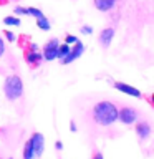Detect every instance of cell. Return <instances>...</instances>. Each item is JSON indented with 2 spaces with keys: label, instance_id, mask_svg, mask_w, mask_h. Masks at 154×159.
Returning <instances> with one entry per match:
<instances>
[{
  "label": "cell",
  "instance_id": "cell-2",
  "mask_svg": "<svg viewBox=\"0 0 154 159\" xmlns=\"http://www.w3.org/2000/svg\"><path fill=\"white\" fill-rule=\"evenodd\" d=\"M3 93H5V98H7L8 101H15V99L22 98L23 96V81H22V78L17 76V75L7 76L5 78V83H3Z\"/></svg>",
  "mask_w": 154,
  "mask_h": 159
},
{
  "label": "cell",
  "instance_id": "cell-8",
  "mask_svg": "<svg viewBox=\"0 0 154 159\" xmlns=\"http://www.w3.org/2000/svg\"><path fill=\"white\" fill-rule=\"evenodd\" d=\"M114 35H116V28H114V27L103 28L101 32H99V35H98L99 47H101V48H108L109 45H111V42L114 40Z\"/></svg>",
  "mask_w": 154,
  "mask_h": 159
},
{
  "label": "cell",
  "instance_id": "cell-16",
  "mask_svg": "<svg viewBox=\"0 0 154 159\" xmlns=\"http://www.w3.org/2000/svg\"><path fill=\"white\" fill-rule=\"evenodd\" d=\"M27 12L28 15H32V17L35 18H40V17H43V12L40 8H35V7H27Z\"/></svg>",
  "mask_w": 154,
  "mask_h": 159
},
{
  "label": "cell",
  "instance_id": "cell-20",
  "mask_svg": "<svg viewBox=\"0 0 154 159\" xmlns=\"http://www.w3.org/2000/svg\"><path fill=\"white\" fill-rule=\"evenodd\" d=\"M5 37H7L8 42H15V38H17V37H15V35H13L12 32H8V30H5Z\"/></svg>",
  "mask_w": 154,
  "mask_h": 159
},
{
  "label": "cell",
  "instance_id": "cell-12",
  "mask_svg": "<svg viewBox=\"0 0 154 159\" xmlns=\"http://www.w3.org/2000/svg\"><path fill=\"white\" fill-rule=\"evenodd\" d=\"M70 48H71V47H70L68 43H61V45H58V50H57V58H58V60H63V58L68 55Z\"/></svg>",
  "mask_w": 154,
  "mask_h": 159
},
{
  "label": "cell",
  "instance_id": "cell-21",
  "mask_svg": "<svg viewBox=\"0 0 154 159\" xmlns=\"http://www.w3.org/2000/svg\"><path fill=\"white\" fill-rule=\"evenodd\" d=\"M3 53H5V43H3V40L0 38V58H2Z\"/></svg>",
  "mask_w": 154,
  "mask_h": 159
},
{
  "label": "cell",
  "instance_id": "cell-17",
  "mask_svg": "<svg viewBox=\"0 0 154 159\" xmlns=\"http://www.w3.org/2000/svg\"><path fill=\"white\" fill-rule=\"evenodd\" d=\"M79 30H81L83 35H91V33H93V27H89V25H83Z\"/></svg>",
  "mask_w": 154,
  "mask_h": 159
},
{
  "label": "cell",
  "instance_id": "cell-25",
  "mask_svg": "<svg viewBox=\"0 0 154 159\" xmlns=\"http://www.w3.org/2000/svg\"><path fill=\"white\" fill-rule=\"evenodd\" d=\"M10 2V0H0V5H7Z\"/></svg>",
  "mask_w": 154,
  "mask_h": 159
},
{
  "label": "cell",
  "instance_id": "cell-22",
  "mask_svg": "<svg viewBox=\"0 0 154 159\" xmlns=\"http://www.w3.org/2000/svg\"><path fill=\"white\" fill-rule=\"evenodd\" d=\"M91 159H104V157H103V154H101V152H94Z\"/></svg>",
  "mask_w": 154,
  "mask_h": 159
},
{
  "label": "cell",
  "instance_id": "cell-19",
  "mask_svg": "<svg viewBox=\"0 0 154 159\" xmlns=\"http://www.w3.org/2000/svg\"><path fill=\"white\" fill-rule=\"evenodd\" d=\"M17 15H28V12H27V7H15V10H13Z\"/></svg>",
  "mask_w": 154,
  "mask_h": 159
},
{
  "label": "cell",
  "instance_id": "cell-18",
  "mask_svg": "<svg viewBox=\"0 0 154 159\" xmlns=\"http://www.w3.org/2000/svg\"><path fill=\"white\" fill-rule=\"evenodd\" d=\"M76 40H78V38L75 37V35H70V33H68L66 37H65V43H68V45H73L75 42H76Z\"/></svg>",
  "mask_w": 154,
  "mask_h": 159
},
{
  "label": "cell",
  "instance_id": "cell-4",
  "mask_svg": "<svg viewBox=\"0 0 154 159\" xmlns=\"http://www.w3.org/2000/svg\"><path fill=\"white\" fill-rule=\"evenodd\" d=\"M139 119V111L133 106H123L118 109V121H121L126 126H131Z\"/></svg>",
  "mask_w": 154,
  "mask_h": 159
},
{
  "label": "cell",
  "instance_id": "cell-5",
  "mask_svg": "<svg viewBox=\"0 0 154 159\" xmlns=\"http://www.w3.org/2000/svg\"><path fill=\"white\" fill-rule=\"evenodd\" d=\"M58 38H50L47 43L43 45V50H42V57L43 60H47V61H53V60H57V50H58Z\"/></svg>",
  "mask_w": 154,
  "mask_h": 159
},
{
  "label": "cell",
  "instance_id": "cell-6",
  "mask_svg": "<svg viewBox=\"0 0 154 159\" xmlns=\"http://www.w3.org/2000/svg\"><path fill=\"white\" fill-rule=\"evenodd\" d=\"M30 144L33 148V157H40L43 154V149H45V138L42 133H33L30 136Z\"/></svg>",
  "mask_w": 154,
  "mask_h": 159
},
{
  "label": "cell",
  "instance_id": "cell-7",
  "mask_svg": "<svg viewBox=\"0 0 154 159\" xmlns=\"http://www.w3.org/2000/svg\"><path fill=\"white\" fill-rule=\"evenodd\" d=\"M83 53H84V47H83V43L79 42V40H76V42L73 43V48H70L68 55L61 60V63H63V65H70L71 61H75V60H78Z\"/></svg>",
  "mask_w": 154,
  "mask_h": 159
},
{
  "label": "cell",
  "instance_id": "cell-15",
  "mask_svg": "<svg viewBox=\"0 0 154 159\" xmlns=\"http://www.w3.org/2000/svg\"><path fill=\"white\" fill-rule=\"evenodd\" d=\"M3 23L8 25V27H18V25H20V18H17V17H5Z\"/></svg>",
  "mask_w": 154,
  "mask_h": 159
},
{
  "label": "cell",
  "instance_id": "cell-11",
  "mask_svg": "<svg viewBox=\"0 0 154 159\" xmlns=\"http://www.w3.org/2000/svg\"><path fill=\"white\" fill-rule=\"evenodd\" d=\"M118 0H93V5L94 8L99 10V12H109L116 7Z\"/></svg>",
  "mask_w": 154,
  "mask_h": 159
},
{
  "label": "cell",
  "instance_id": "cell-23",
  "mask_svg": "<svg viewBox=\"0 0 154 159\" xmlns=\"http://www.w3.org/2000/svg\"><path fill=\"white\" fill-rule=\"evenodd\" d=\"M70 129H71V131H76V124H75L73 121L70 123Z\"/></svg>",
  "mask_w": 154,
  "mask_h": 159
},
{
  "label": "cell",
  "instance_id": "cell-24",
  "mask_svg": "<svg viewBox=\"0 0 154 159\" xmlns=\"http://www.w3.org/2000/svg\"><path fill=\"white\" fill-rule=\"evenodd\" d=\"M57 149H58V151H60V149H63V144L60 141H57Z\"/></svg>",
  "mask_w": 154,
  "mask_h": 159
},
{
  "label": "cell",
  "instance_id": "cell-3",
  "mask_svg": "<svg viewBox=\"0 0 154 159\" xmlns=\"http://www.w3.org/2000/svg\"><path fill=\"white\" fill-rule=\"evenodd\" d=\"M23 58L32 68H38L42 65V52L38 50V47L32 42H27V45L23 47Z\"/></svg>",
  "mask_w": 154,
  "mask_h": 159
},
{
  "label": "cell",
  "instance_id": "cell-13",
  "mask_svg": "<svg viewBox=\"0 0 154 159\" xmlns=\"http://www.w3.org/2000/svg\"><path fill=\"white\" fill-rule=\"evenodd\" d=\"M37 27H38L40 30H43V32H48V30L52 28V27H50L48 18L45 17V15H43V17H40V18H37Z\"/></svg>",
  "mask_w": 154,
  "mask_h": 159
},
{
  "label": "cell",
  "instance_id": "cell-14",
  "mask_svg": "<svg viewBox=\"0 0 154 159\" xmlns=\"http://www.w3.org/2000/svg\"><path fill=\"white\" fill-rule=\"evenodd\" d=\"M23 159H33V148L30 141L25 143V148H23Z\"/></svg>",
  "mask_w": 154,
  "mask_h": 159
},
{
  "label": "cell",
  "instance_id": "cell-9",
  "mask_svg": "<svg viewBox=\"0 0 154 159\" xmlns=\"http://www.w3.org/2000/svg\"><path fill=\"white\" fill-rule=\"evenodd\" d=\"M151 133H152V128H151V123L149 121H146V119L136 121V134H138L139 141H146L151 136Z\"/></svg>",
  "mask_w": 154,
  "mask_h": 159
},
{
  "label": "cell",
  "instance_id": "cell-1",
  "mask_svg": "<svg viewBox=\"0 0 154 159\" xmlns=\"http://www.w3.org/2000/svg\"><path fill=\"white\" fill-rule=\"evenodd\" d=\"M88 118L89 123L96 124V126H109L118 121V106L108 99L96 101L89 109Z\"/></svg>",
  "mask_w": 154,
  "mask_h": 159
},
{
  "label": "cell",
  "instance_id": "cell-10",
  "mask_svg": "<svg viewBox=\"0 0 154 159\" xmlns=\"http://www.w3.org/2000/svg\"><path fill=\"white\" fill-rule=\"evenodd\" d=\"M111 84H113V88H116L121 93H126V94H129V96H133V98H141L143 96V93L139 91L138 88L131 86V84H126L123 81H111Z\"/></svg>",
  "mask_w": 154,
  "mask_h": 159
}]
</instances>
